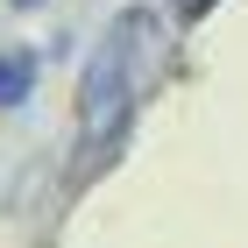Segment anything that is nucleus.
<instances>
[{
    "mask_svg": "<svg viewBox=\"0 0 248 248\" xmlns=\"http://www.w3.org/2000/svg\"><path fill=\"white\" fill-rule=\"evenodd\" d=\"M156 43V15L149 7H121L107 29H99L93 57L78 71V135L93 163H107V149H121L135 128V99H142V57Z\"/></svg>",
    "mask_w": 248,
    "mask_h": 248,
    "instance_id": "1",
    "label": "nucleus"
},
{
    "mask_svg": "<svg viewBox=\"0 0 248 248\" xmlns=\"http://www.w3.org/2000/svg\"><path fill=\"white\" fill-rule=\"evenodd\" d=\"M29 93H36V57L29 50H0V114L21 107Z\"/></svg>",
    "mask_w": 248,
    "mask_h": 248,
    "instance_id": "2",
    "label": "nucleus"
},
{
    "mask_svg": "<svg viewBox=\"0 0 248 248\" xmlns=\"http://www.w3.org/2000/svg\"><path fill=\"white\" fill-rule=\"evenodd\" d=\"M170 7H177V15H191V21H199L206 7H220V0H170Z\"/></svg>",
    "mask_w": 248,
    "mask_h": 248,
    "instance_id": "3",
    "label": "nucleus"
},
{
    "mask_svg": "<svg viewBox=\"0 0 248 248\" xmlns=\"http://www.w3.org/2000/svg\"><path fill=\"white\" fill-rule=\"evenodd\" d=\"M7 7H43V0H7Z\"/></svg>",
    "mask_w": 248,
    "mask_h": 248,
    "instance_id": "4",
    "label": "nucleus"
}]
</instances>
